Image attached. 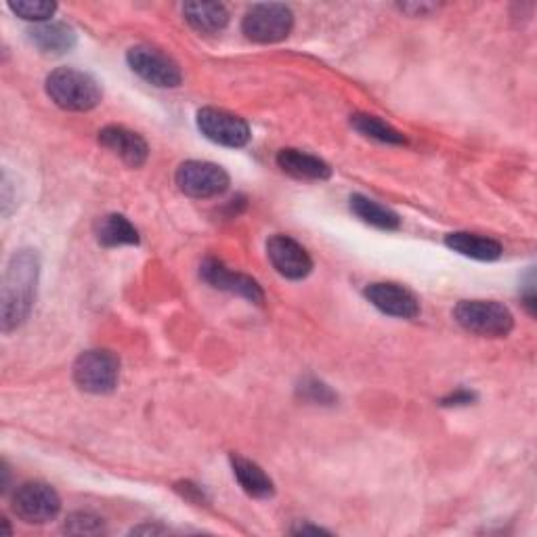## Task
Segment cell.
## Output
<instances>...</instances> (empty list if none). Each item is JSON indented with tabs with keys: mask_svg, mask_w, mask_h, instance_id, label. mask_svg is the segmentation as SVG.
I'll list each match as a JSON object with an SVG mask.
<instances>
[{
	"mask_svg": "<svg viewBox=\"0 0 537 537\" xmlns=\"http://www.w3.org/2000/svg\"><path fill=\"white\" fill-rule=\"evenodd\" d=\"M183 15L191 28L204 34H217L229 24V13L221 3H187Z\"/></svg>",
	"mask_w": 537,
	"mask_h": 537,
	"instance_id": "19",
	"label": "cell"
},
{
	"mask_svg": "<svg viewBox=\"0 0 537 537\" xmlns=\"http://www.w3.org/2000/svg\"><path fill=\"white\" fill-rule=\"evenodd\" d=\"M351 124L357 133H361L363 137L380 141V143H389V145H403L405 137L393 128L391 124H386L384 120L370 116V114H355L351 118Z\"/></svg>",
	"mask_w": 537,
	"mask_h": 537,
	"instance_id": "21",
	"label": "cell"
},
{
	"mask_svg": "<svg viewBox=\"0 0 537 537\" xmlns=\"http://www.w3.org/2000/svg\"><path fill=\"white\" fill-rule=\"evenodd\" d=\"M63 531L72 535H97L103 533V519L93 512H74L63 525Z\"/></svg>",
	"mask_w": 537,
	"mask_h": 537,
	"instance_id": "23",
	"label": "cell"
},
{
	"mask_svg": "<svg viewBox=\"0 0 537 537\" xmlns=\"http://www.w3.org/2000/svg\"><path fill=\"white\" fill-rule=\"evenodd\" d=\"M47 95L61 110L89 112L101 103L99 82L74 68H59L47 76Z\"/></svg>",
	"mask_w": 537,
	"mask_h": 537,
	"instance_id": "2",
	"label": "cell"
},
{
	"mask_svg": "<svg viewBox=\"0 0 537 537\" xmlns=\"http://www.w3.org/2000/svg\"><path fill=\"white\" fill-rule=\"evenodd\" d=\"M28 38L40 53L47 55H66L76 47V32L59 21L34 26L28 32Z\"/></svg>",
	"mask_w": 537,
	"mask_h": 537,
	"instance_id": "15",
	"label": "cell"
},
{
	"mask_svg": "<svg viewBox=\"0 0 537 537\" xmlns=\"http://www.w3.org/2000/svg\"><path fill=\"white\" fill-rule=\"evenodd\" d=\"M38 275L40 261L34 250H19L11 256L3 279V296H0L3 332H13L30 317L36 300Z\"/></svg>",
	"mask_w": 537,
	"mask_h": 537,
	"instance_id": "1",
	"label": "cell"
},
{
	"mask_svg": "<svg viewBox=\"0 0 537 537\" xmlns=\"http://www.w3.org/2000/svg\"><path fill=\"white\" fill-rule=\"evenodd\" d=\"M294 533L298 535H305V533H328L326 529H321V527H311V525H300L298 529H294Z\"/></svg>",
	"mask_w": 537,
	"mask_h": 537,
	"instance_id": "27",
	"label": "cell"
},
{
	"mask_svg": "<svg viewBox=\"0 0 537 537\" xmlns=\"http://www.w3.org/2000/svg\"><path fill=\"white\" fill-rule=\"evenodd\" d=\"M454 317L466 332L485 338H504L514 328L510 309L496 300H460Z\"/></svg>",
	"mask_w": 537,
	"mask_h": 537,
	"instance_id": "3",
	"label": "cell"
},
{
	"mask_svg": "<svg viewBox=\"0 0 537 537\" xmlns=\"http://www.w3.org/2000/svg\"><path fill=\"white\" fill-rule=\"evenodd\" d=\"M298 391L307 401L317 405H332L336 401V395L330 391V386L319 380H305Z\"/></svg>",
	"mask_w": 537,
	"mask_h": 537,
	"instance_id": "24",
	"label": "cell"
},
{
	"mask_svg": "<svg viewBox=\"0 0 537 537\" xmlns=\"http://www.w3.org/2000/svg\"><path fill=\"white\" fill-rule=\"evenodd\" d=\"M351 210L357 219L363 223H368L372 227L384 229V231H395L401 227L399 214L391 208H386L365 196H351Z\"/></svg>",
	"mask_w": 537,
	"mask_h": 537,
	"instance_id": "20",
	"label": "cell"
},
{
	"mask_svg": "<svg viewBox=\"0 0 537 537\" xmlns=\"http://www.w3.org/2000/svg\"><path fill=\"white\" fill-rule=\"evenodd\" d=\"M231 468L233 475L238 479L240 487L248 493L250 498H271L275 493V485L267 472L252 460H246L242 456H231Z\"/></svg>",
	"mask_w": 537,
	"mask_h": 537,
	"instance_id": "17",
	"label": "cell"
},
{
	"mask_svg": "<svg viewBox=\"0 0 537 537\" xmlns=\"http://www.w3.org/2000/svg\"><path fill=\"white\" fill-rule=\"evenodd\" d=\"M126 61L137 76H141L149 84H154L158 89H175L183 80L177 61L154 47L139 45L128 49Z\"/></svg>",
	"mask_w": 537,
	"mask_h": 537,
	"instance_id": "6",
	"label": "cell"
},
{
	"mask_svg": "<svg viewBox=\"0 0 537 537\" xmlns=\"http://www.w3.org/2000/svg\"><path fill=\"white\" fill-rule=\"evenodd\" d=\"M475 399H477L475 393L460 389V391H456V393H451L449 397H445V399L441 401V405H445V407H460V405H470Z\"/></svg>",
	"mask_w": 537,
	"mask_h": 537,
	"instance_id": "25",
	"label": "cell"
},
{
	"mask_svg": "<svg viewBox=\"0 0 537 537\" xmlns=\"http://www.w3.org/2000/svg\"><path fill=\"white\" fill-rule=\"evenodd\" d=\"M177 185L189 198L206 200L221 196L229 187V175L219 164L189 160L177 170Z\"/></svg>",
	"mask_w": 537,
	"mask_h": 537,
	"instance_id": "8",
	"label": "cell"
},
{
	"mask_svg": "<svg viewBox=\"0 0 537 537\" xmlns=\"http://www.w3.org/2000/svg\"><path fill=\"white\" fill-rule=\"evenodd\" d=\"M95 238L105 248L139 244V231L122 214H105L95 223Z\"/></svg>",
	"mask_w": 537,
	"mask_h": 537,
	"instance_id": "18",
	"label": "cell"
},
{
	"mask_svg": "<svg viewBox=\"0 0 537 537\" xmlns=\"http://www.w3.org/2000/svg\"><path fill=\"white\" fill-rule=\"evenodd\" d=\"M61 510V500L57 491L40 481H30L19 485L13 493V512L21 521L42 525L53 521Z\"/></svg>",
	"mask_w": 537,
	"mask_h": 537,
	"instance_id": "7",
	"label": "cell"
},
{
	"mask_svg": "<svg viewBox=\"0 0 537 537\" xmlns=\"http://www.w3.org/2000/svg\"><path fill=\"white\" fill-rule=\"evenodd\" d=\"M277 166L286 175L303 181H326L332 177V168L324 160L300 152V149H282L277 154Z\"/></svg>",
	"mask_w": 537,
	"mask_h": 537,
	"instance_id": "14",
	"label": "cell"
},
{
	"mask_svg": "<svg viewBox=\"0 0 537 537\" xmlns=\"http://www.w3.org/2000/svg\"><path fill=\"white\" fill-rule=\"evenodd\" d=\"M120 378V361L114 353L95 349L82 353L74 363V382L78 389L93 393V395H105L116 389Z\"/></svg>",
	"mask_w": 537,
	"mask_h": 537,
	"instance_id": "4",
	"label": "cell"
},
{
	"mask_svg": "<svg viewBox=\"0 0 537 537\" xmlns=\"http://www.w3.org/2000/svg\"><path fill=\"white\" fill-rule=\"evenodd\" d=\"M99 143L110 149L124 164L131 168H139L147 162L149 147L139 133L128 131L124 126H107L99 133Z\"/></svg>",
	"mask_w": 537,
	"mask_h": 537,
	"instance_id": "13",
	"label": "cell"
},
{
	"mask_svg": "<svg viewBox=\"0 0 537 537\" xmlns=\"http://www.w3.org/2000/svg\"><path fill=\"white\" fill-rule=\"evenodd\" d=\"M200 277L204 279V282L212 288L217 290H223V292H231V294H238L246 300H250V303H256L261 305L265 300V292L263 288L254 282L252 277L244 275V273H235L231 271L229 267H225L221 261L217 259H206L202 265H200Z\"/></svg>",
	"mask_w": 537,
	"mask_h": 537,
	"instance_id": "10",
	"label": "cell"
},
{
	"mask_svg": "<svg viewBox=\"0 0 537 537\" xmlns=\"http://www.w3.org/2000/svg\"><path fill=\"white\" fill-rule=\"evenodd\" d=\"M9 9L26 21H47L55 15L57 5L47 0H17V3H9Z\"/></svg>",
	"mask_w": 537,
	"mask_h": 537,
	"instance_id": "22",
	"label": "cell"
},
{
	"mask_svg": "<svg viewBox=\"0 0 537 537\" xmlns=\"http://www.w3.org/2000/svg\"><path fill=\"white\" fill-rule=\"evenodd\" d=\"M294 28V15L290 7L279 3H263L254 5L246 11L242 21V32L246 38L269 45L290 36Z\"/></svg>",
	"mask_w": 537,
	"mask_h": 537,
	"instance_id": "5",
	"label": "cell"
},
{
	"mask_svg": "<svg viewBox=\"0 0 537 537\" xmlns=\"http://www.w3.org/2000/svg\"><path fill=\"white\" fill-rule=\"evenodd\" d=\"M445 246L475 261H498L504 252L500 242L468 231L449 233L445 238Z\"/></svg>",
	"mask_w": 537,
	"mask_h": 537,
	"instance_id": "16",
	"label": "cell"
},
{
	"mask_svg": "<svg viewBox=\"0 0 537 537\" xmlns=\"http://www.w3.org/2000/svg\"><path fill=\"white\" fill-rule=\"evenodd\" d=\"M267 256L275 271L288 279H303L313 271L309 252L288 235H273L267 242Z\"/></svg>",
	"mask_w": 537,
	"mask_h": 537,
	"instance_id": "11",
	"label": "cell"
},
{
	"mask_svg": "<svg viewBox=\"0 0 537 537\" xmlns=\"http://www.w3.org/2000/svg\"><path fill=\"white\" fill-rule=\"evenodd\" d=\"M365 298H368L378 311L391 317L414 319L420 313L418 298L399 284H391V282L370 284L368 288H365Z\"/></svg>",
	"mask_w": 537,
	"mask_h": 537,
	"instance_id": "12",
	"label": "cell"
},
{
	"mask_svg": "<svg viewBox=\"0 0 537 537\" xmlns=\"http://www.w3.org/2000/svg\"><path fill=\"white\" fill-rule=\"evenodd\" d=\"M198 128L206 139L223 147H244L250 141V126L244 118L214 107L198 112Z\"/></svg>",
	"mask_w": 537,
	"mask_h": 537,
	"instance_id": "9",
	"label": "cell"
},
{
	"mask_svg": "<svg viewBox=\"0 0 537 537\" xmlns=\"http://www.w3.org/2000/svg\"><path fill=\"white\" fill-rule=\"evenodd\" d=\"M177 489L183 493V496H187V498L193 500V502H202V500H204V493H202L196 485H191V483H179Z\"/></svg>",
	"mask_w": 537,
	"mask_h": 537,
	"instance_id": "26",
	"label": "cell"
}]
</instances>
